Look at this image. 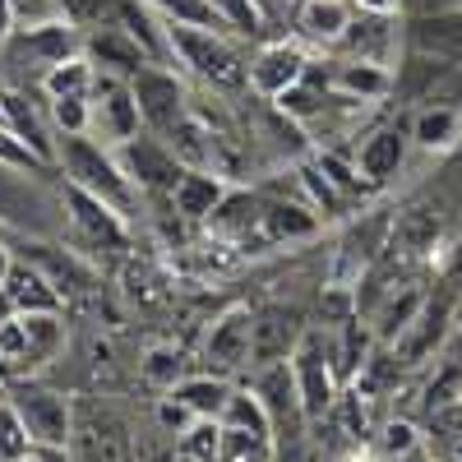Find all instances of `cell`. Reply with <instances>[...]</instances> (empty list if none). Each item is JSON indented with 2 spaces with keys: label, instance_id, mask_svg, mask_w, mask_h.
I'll use <instances>...</instances> for the list:
<instances>
[{
  "label": "cell",
  "instance_id": "1",
  "mask_svg": "<svg viewBox=\"0 0 462 462\" xmlns=\"http://www.w3.org/2000/svg\"><path fill=\"white\" fill-rule=\"evenodd\" d=\"M56 162H60V171L69 176L65 185L88 189V195H97L102 204H111L116 213H125V217L134 213V204H139L134 180L125 176L121 162H116V152L102 148L93 134H69V139H60Z\"/></svg>",
  "mask_w": 462,
  "mask_h": 462
},
{
  "label": "cell",
  "instance_id": "2",
  "mask_svg": "<svg viewBox=\"0 0 462 462\" xmlns=\"http://www.w3.org/2000/svg\"><path fill=\"white\" fill-rule=\"evenodd\" d=\"M167 23V47H171V60L185 65L199 84L208 88H241L250 84V65L236 56V47L222 37V28H199V23H176V19H162Z\"/></svg>",
  "mask_w": 462,
  "mask_h": 462
},
{
  "label": "cell",
  "instance_id": "3",
  "mask_svg": "<svg viewBox=\"0 0 462 462\" xmlns=\"http://www.w3.org/2000/svg\"><path fill=\"white\" fill-rule=\"evenodd\" d=\"M291 379H296V393H300V407H305V420H324L342 393V379L333 370V337L319 333V328H305L300 346L291 352Z\"/></svg>",
  "mask_w": 462,
  "mask_h": 462
},
{
  "label": "cell",
  "instance_id": "4",
  "mask_svg": "<svg viewBox=\"0 0 462 462\" xmlns=\"http://www.w3.org/2000/svg\"><path fill=\"white\" fill-rule=\"evenodd\" d=\"M65 346L60 315H14L0 324V379L42 370Z\"/></svg>",
  "mask_w": 462,
  "mask_h": 462
},
{
  "label": "cell",
  "instance_id": "5",
  "mask_svg": "<svg viewBox=\"0 0 462 462\" xmlns=\"http://www.w3.org/2000/svg\"><path fill=\"white\" fill-rule=\"evenodd\" d=\"M111 152H116V162L125 167V176L134 180V189H139V195H148V199H171V189L189 171L176 158V148L167 139H158V134H134L130 143L111 148Z\"/></svg>",
  "mask_w": 462,
  "mask_h": 462
},
{
  "label": "cell",
  "instance_id": "6",
  "mask_svg": "<svg viewBox=\"0 0 462 462\" xmlns=\"http://www.w3.org/2000/svg\"><path fill=\"white\" fill-rule=\"evenodd\" d=\"M88 106H93V139L102 148H121L130 143L134 134H143V111L134 102V88L130 79H121V74H106L97 69V84L88 93Z\"/></svg>",
  "mask_w": 462,
  "mask_h": 462
},
{
  "label": "cell",
  "instance_id": "7",
  "mask_svg": "<svg viewBox=\"0 0 462 462\" xmlns=\"http://www.w3.org/2000/svg\"><path fill=\"white\" fill-rule=\"evenodd\" d=\"M65 222H69V236L74 245H88V250H111L121 254L130 245V217L116 213L111 204H102L97 195L79 185H65Z\"/></svg>",
  "mask_w": 462,
  "mask_h": 462
},
{
  "label": "cell",
  "instance_id": "8",
  "mask_svg": "<svg viewBox=\"0 0 462 462\" xmlns=\"http://www.w3.org/2000/svg\"><path fill=\"white\" fill-rule=\"evenodd\" d=\"M130 88H134V102H139V111H143V130L148 134H158V139H167L180 121L195 106H189V93L180 88V79L167 69V65H143V69H134L130 74Z\"/></svg>",
  "mask_w": 462,
  "mask_h": 462
},
{
  "label": "cell",
  "instance_id": "9",
  "mask_svg": "<svg viewBox=\"0 0 462 462\" xmlns=\"http://www.w3.org/2000/svg\"><path fill=\"white\" fill-rule=\"evenodd\" d=\"M204 361L213 374H241L254 370V310L236 305L213 319L208 337H204Z\"/></svg>",
  "mask_w": 462,
  "mask_h": 462
},
{
  "label": "cell",
  "instance_id": "10",
  "mask_svg": "<svg viewBox=\"0 0 462 462\" xmlns=\"http://www.w3.org/2000/svg\"><path fill=\"white\" fill-rule=\"evenodd\" d=\"M10 402L23 420V430L32 444H56L65 448L74 439V407L51 393V389H28V383H19V389H10Z\"/></svg>",
  "mask_w": 462,
  "mask_h": 462
},
{
  "label": "cell",
  "instance_id": "11",
  "mask_svg": "<svg viewBox=\"0 0 462 462\" xmlns=\"http://www.w3.org/2000/svg\"><path fill=\"white\" fill-rule=\"evenodd\" d=\"M259 226H263V199L250 189H226L222 204L204 217L208 241L231 245L236 254H254L259 250Z\"/></svg>",
  "mask_w": 462,
  "mask_h": 462
},
{
  "label": "cell",
  "instance_id": "12",
  "mask_svg": "<svg viewBox=\"0 0 462 462\" xmlns=\"http://www.w3.org/2000/svg\"><path fill=\"white\" fill-rule=\"evenodd\" d=\"M305 328L310 324H305L296 305H259L254 310V370L273 365V361H291Z\"/></svg>",
  "mask_w": 462,
  "mask_h": 462
},
{
  "label": "cell",
  "instance_id": "13",
  "mask_svg": "<svg viewBox=\"0 0 462 462\" xmlns=\"http://www.w3.org/2000/svg\"><path fill=\"white\" fill-rule=\"evenodd\" d=\"M305 69H310V60H305V51L296 42H268L250 60V88L268 102H278L287 88H296L305 79Z\"/></svg>",
  "mask_w": 462,
  "mask_h": 462
},
{
  "label": "cell",
  "instance_id": "14",
  "mask_svg": "<svg viewBox=\"0 0 462 462\" xmlns=\"http://www.w3.org/2000/svg\"><path fill=\"white\" fill-rule=\"evenodd\" d=\"M0 291L10 296L14 315H60V305H65V296L51 287V278L32 259H14Z\"/></svg>",
  "mask_w": 462,
  "mask_h": 462
},
{
  "label": "cell",
  "instance_id": "15",
  "mask_svg": "<svg viewBox=\"0 0 462 462\" xmlns=\"http://www.w3.org/2000/svg\"><path fill=\"white\" fill-rule=\"evenodd\" d=\"M10 42H14L23 56H32L37 65H47V69L84 51V37H79V23H74V19H51V23L19 28Z\"/></svg>",
  "mask_w": 462,
  "mask_h": 462
},
{
  "label": "cell",
  "instance_id": "16",
  "mask_svg": "<svg viewBox=\"0 0 462 462\" xmlns=\"http://www.w3.org/2000/svg\"><path fill=\"white\" fill-rule=\"evenodd\" d=\"M319 236V213L305 199H263V226H259V250L263 245H296Z\"/></svg>",
  "mask_w": 462,
  "mask_h": 462
},
{
  "label": "cell",
  "instance_id": "17",
  "mask_svg": "<svg viewBox=\"0 0 462 462\" xmlns=\"http://www.w3.org/2000/svg\"><path fill=\"white\" fill-rule=\"evenodd\" d=\"M84 51H88V60L97 65V69H106V74H121V79H130L134 69H143V65H152V56L134 42V37L121 28V23H97V32L84 42Z\"/></svg>",
  "mask_w": 462,
  "mask_h": 462
},
{
  "label": "cell",
  "instance_id": "18",
  "mask_svg": "<svg viewBox=\"0 0 462 462\" xmlns=\"http://www.w3.org/2000/svg\"><path fill=\"white\" fill-rule=\"evenodd\" d=\"M439 231H444V222H439L435 208L411 204V208H402V213L393 217V226H389V250H393L398 259H426V254H435V245H439Z\"/></svg>",
  "mask_w": 462,
  "mask_h": 462
},
{
  "label": "cell",
  "instance_id": "19",
  "mask_svg": "<svg viewBox=\"0 0 462 462\" xmlns=\"http://www.w3.org/2000/svg\"><path fill=\"white\" fill-rule=\"evenodd\" d=\"M328 88H333V97H346V102H379V97L393 93V74L379 60H352L346 56V60L333 65Z\"/></svg>",
  "mask_w": 462,
  "mask_h": 462
},
{
  "label": "cell",
  "instance_id": "20",
  "mask_svg": "<svg viewBox=\"0 0 462 462\" xmlns=\"http://www.w3.org/2000/svg\"><path fill=\"white\" fill-rule=\"evenodd\" d=\"M420 305H426V291L420 287H389L383 291V300L370 310V328H374V337L383 342V346H393L407 328H411V319L420 315Z\"/></svg>",
  "mask_w": 462,
  "mask_h": 462
},
{
  "label": "cell",
  "instance_id": "21",
  "mask_svg": "<svg viewBox=\"0 0 462 462\" xmlns=\"http://www.w3.org/2000/svg\"><path fill=\"white\" fill-rule=\"evenodd\" d=\"M222 195H226V180H222L217 171L189 167V171L180 176V185L171 189V208H176V217H185V222H204V217L222 204Z\"/></svg>",
  "mask_w": 462,
  "mask_h": 462
},
{
  "label": "cell",
  "instance_id": "22",
  "mask_svg": "<svg viewBox=\"0 0 462 462\" xmlns=\"http://www.w3.org/2000/svg\"><path fill=\"white\" fill-rule=\"evenodd\" d=\"M402 158H407V139H402L398 130H374V134L361 143V152H356V167H361V176L379 189V185H389V180L398 176Z\"/></svg>",
  "mask_w": 462,
  "mask_h": 462
},
{
  "label": "cell",
  "instance_id": "23",
  "mask_svg": "<svg viewBox=\"0 0 462 462\" xmlns=\"http://www.w3.org/2000/svg\"><path fill=\"white\" fill-rule=\"evenodd\" d=\"M32 250H37V268L51 278V287H56L65 300H79V296L93 291L97 278H93V268H88L79 254H69V250L60 254L56 245H32Z\"/></svg>",
  "mask_w": 462,
  "mask_h": 462
},
{
  "label": "cell",
  "instance_id": "24",
  "mask_svg": "<svg viewBox=\"0 0 462 462\" xmlns=\"http://www.w3.org/2000/svg\"><path fill=\"white\" fill-rule=\"evenodd\" d=\"M333 47H342L352 60H379L383 65V60H389V47H393L389 14H361V19H352Z\"/></svg>",
  "mask_w": 462,
  "mask_h": 462
},
{
  "label": "cell",
  "instance_id": "25",
  "mask_svg": "<svg viewBox=\"0 0 462 462\" xmlns=\"http://www.w3.org/2000/svg\"><path fill=\"white\" fill-rule=\"evenodd\" d=\"M0 222L42 226V199H37V189L23 180V171L10 167V162H0Z\"/></svg>",
  "mask_w": 462,
  "mask_h": 462
},
{
  "label": "cell",
  "instance_id": "26",
  "mask_svg": "<svg viewBox=\"0 0 462 462\" xmlns=\"http://www.w3.org/2000/svg\"><path fill=\"white\" fill-rule=\"evenodd\" d=\"M167 393H176L195 416H213V420H222V411H226V402H231V393H236V383H231L226 374H185L176 389H167Z\"/></svg>",
  "mask_w": 462,
  "mask_h": 462
},
{
  "label": "cell",
  "instance_id": "27",
  "mask_svg": "<svg viewBox=\"0 0 462 462\" xmlns=\"http://www.w3.org/2000/svg\"><path fill=\"white\" fill-rule=\"evenodd\" d=\"M444 319H448L444 305L426 300V305H420V315L411 319V328L393 342V356H402V365H420V361H426L435 346H439V337H444Z\"/></svg>",
  "mask_w": 462,
  "mask_h": 462
},
{
  "label": "cell",
  "instance_id": "28",
  "mask_svg": "<svg viewBox=\"0 0 462 462\" xmlns=\"http://www.w3.org/2000/svg\"><path fill=\"white\" fill-rule=\"evenodd\" d=\"M411 51L416 56H439L462 60V14H435L411 23Z\"/></svg>",
  "mask_w": 462,
  "mask_h": 462
},
{
  "label": "cell",
  "instance_id": "29",
  "mask_svg": "<svg viewBox=\"0 0 462 462\" xmlns=\"http://www.w3.org/2000/svg\"><path fill=\"white\" fill-rule=\"evenodd\" d=\"M352 23V5L346 0H300L296 5V28L310 42H337Z\"/></svg>",
  "mask_w": 462,
  "mask_h": 462
},
{
  "label": "cell",
  "instance_id": "30",
  "mask_svg": "<svg viewBox=\"0 0 462 462\" xmlns=\"http://www.w3.org/2000/svg\"><path fill=\"white\" fill-rule=\"evenodd\" d=\"M93 84H97V65L88 60V51L69 56V60H60V65H51V69H42V93H47V102H56V97H88Z\"/></svg>",
  "mask_w": 462,
  "mask_h": 462
},
{
  "label": "cell",
  "instance_id": "31",
  "mask_svg": "<svg viewBox=\"0 0 462 462\" xmlns=\"http://www.w3.org/2000/svg\"><path fill=\"white\" fill-rule=\"evenodd\" d=\"M222 426L226 430H245V435H263V439H273V416H268V407L259 402V393L250 389H236L222 411Z\"/></svg>",
  "mask_w": 462,
  "mask_h": 462
},
{
  "label": "cell",
  "instance_id": "32",
  "mask_svg": "<svg viewBox=\"0 0 462 462\" xmlns=\"http://www.w3.org/2000/svg\"><path fill=\"white\" fill-rule=\"evenodd\" d=\"M457 130H462V116H457V106H420L416 111V121H411V139L420 143V148H448L453 139H457Z\"/></svg>",
  "mask_w": 462,
  "mask_h": 462
},
{
  "label": "cell",
  "instance_id": "33",
  "mask_svg": "<svg viewBox=\"0 0 462 462\" xmlns=\"http://www.w3.org/2000/svg\"><path fill=\"white\" fill-rule=\"evenodd\" d=\"M296 176H300V189H305V204H310L319 217H342V213H346L352 195H342V189H337V185L324 176V167H319V162L300 167Z\"/></svg>",
  "mask_w": 462,
  "mask_h": 462
},
{
  "label": "cell",
  "instance_id": "34",
  "mask_svg": "<svg viewBox=\"0 0 462 462\" xmlns=\"http://www.w3.org/2000/svg\"><path fill=\"white\" fill-rule=\"evenodd\" d=\"M158 19H176V23H199V28H226L213 0H143Z\"/></svg>",
  "mask_w": 462,
  "mask_h": 462
},
{
  "label": "cell",
  "instance_id": "35",
  "mask_svg": "<svg viewBox=\"0 0 462 462\" xmlns=\"http://www.w3.org/2000/svg\"><path fill=\"white\" fill-rule=\"evenodd\" d=\"M416 448H420V430L411 426L407 416L383 420L379 435H374V453H379L383 462H398V457H407V453H416Z\"/></svg>",
  "mask_w": 462,
  "mask_h": 462
},
{
  "label": "cell",
  "instance_id": "36",
  "mask_svg": "<svg viewBox=\"0 0 462 462\" xmlns=\"http://www.w3.org/2000/svg\"><path fill=\"white\" fill-rule=\"evenodd\" d=\"M180 453L195 457V462H222V420L199 416L195 426L180 435Z\"/></svg>",
  "mask_w": 462,
  "mask_h": 462
},
{
  "label": "cell",
  "instance_id": "37",
  "mask_svg": "<svg viewBox=\"0 0 462 462\" xmlns=\"http://www.w3.org/2000/svg\"><path fill=\"white\" fill-rule=\"evenodd\" d=\"M47 106H51V130H56V139L88 134V130H93V106H88V97H56V102H47Z\"/></svg>",
  "mask_w": 462,
  "mask_h": 462
},
{
  "label": "cell",
  "instance_id": "38",
  "mask_svg": "<svg viewBox=\"0 0 462 462\" xmlns=\"http://www.w3.org/2000/svg\"><path fill=\"white\" fill-rule=\"evenodd\" d=\"M74 435H84L88 439V457L93 462H125V435H121V426H116L111 416H102V430L93 426V430H79L74 426Z\"/></svg>",
  "mask_w": 462,
  "mask_h": 462
},
{
  "label": "cell",
  "instance_id": "39",
  "mask_svg": "<svg viewBox=\"0 0 462 462\" xmlns=\"http://www.w3.org/2000/svg\"><path fill=\"white\" fill-rule=\"evenodd\" d=\"M28 430H23V420H19V411H14V402H10V393L0 398V462H19L23 453H28Z\"/></svg>",
  "mask_w": 462,
  "mask_h": 462
},
{
  "label": "cell",
  "instance_id": "40",
  "mask_svg": "<svg viewBox=\"0 0 462 462\" xmlns=\"http://www.w3.org/2000/svg\"><path fill=\"white\" fill-rule=\"evenodd\" d=\"M315 162L324 167V176H328V180H333V185L342 189V195H352V199H361V195H370V189H374V185H370V180L361 176V167H356V162H342L337 152H319Z\"/></svg>",
  "mask_w": 462,
  "mask_h": 462
},
{
  "label": "cell",
  "instance_id": "41",
  "mask_svg": "<svg viewBox=\"0 0 462 462\" xmlns=\"http://www.w3.org/2000/svg\"><path fill=\"white\" fill-rule=\"evenodd\" d=\"M143 374L158 383V389H176V383L185 379V356L176 352V346H152V352L143 356Z\"/></svg>",
  "mask_w": 462,
  "mask_h": 462
},
{
  "label": "cell",
  "instance_id": "42",
  "mask_svg": "<svg viewBox=\"0 0 462 462\" xmlns=\"http://www.w3.org/2000/svg\"><path fill=\"white\" fill-rule=\"evenodd\" d=\"M444 402H462V361H444V370L426 383V411Z\"/></svg>",
  "mask_w": 462,
  "mask_h": 462
},
{
  "label": "cell",
  "instance_id": "43",
  "mask_svg": "<svg viewBox=\"0 0 462 462\" xmlns=\"http://www.w3.org/2000/svg\"><path fill=\"white\" fill-rule=\"evenodd\" d=\"M0 162H10V167H19V171H47L51 162H42L37 152L10 130V125H0Z\"/></svg>",
  "mask_w": 462,
  "mask_h": 462
},
{
  "label": "cell",
  "instance_id": "44",
  "mask_svg": "<svg viewBox=\"0 0 462 462\" xmlns=\"http://www.w3.org/2000/svg\"><path fill=\"white\" fill-rule=\"evenodd\" d=\"M60 5H65V19H74L79 28H97V23H111L121 0H60Z\"/></svg>",
  "mask_w": 462,
  "mask_h": 462
},
{
  "label": "cell",
  "instance_id": "45",
  "mask_svg": "<svg viewBox=\"0 0 462 462\" xmlns=\"http://www.w3.org/2000/svg\"><path fill=\"white\" fill-rule=\"evenodd\" d=\"M158 420H162V430H171V435H185V430L195 426L199 416L189 411V407H185V402H180L176 393H167V398L158 402Z\"/></svg>",
  "mask_w": 462,
  "mask_h": 462
},
{
  "label": "cell",
  "instance_id": "46",
  "mask_svg": "<svg viewBox=\"0 0 462 462\" xmlns=\"http://www.w3.org/2000/svg\"><path fill=\"white\" fill-rule=\"evenodd\" d=\"M14 14H19L23 28H32V23L65 19V5H60V0H14Z\"/></svg>",
  "mask_w": 462,
  "mask_h": 462
},
{
  "label": "cell",
  "instance_id": "47",
  "mask_svg": "<svg viewBox=\"0 0 462 462\" xmlns=\"http://www.w3.org/2000/svg\"><path fill=\"white\" fill-rule=\"evenodd\" d=\"M383 226H389V217H383V213L370 217V222H365V236H383ZM356 245H361V231H356V241H346V245H342V250H346L342 259H356V263L365 268V263H370V250H356Z\"/></svg>",
  "mask_w": 462,
  "mask_h": 462
},
{
  "label": "cell",
  "instance_id": "48",
  "mask_svg": "<svg viewBox=\"0 0 462 462\" xmlns=\"http://www.w3.org/2000/svg\"><path fill=\"white\" fill-rule=\"evenodd\" d=\"M19 462H69V457H65V448H56V444H28V453H23Z\"/></svg>",
  "mask_w": 462,
  "mask_h": 462
},
{
  "label": "cell",
  "instance_id": "49",
  "mask_svg": "<svg viewBox=\"0 0 462 462\" xmlns=\"http://www.w3.org/2000/svg\"><path fill=\"white\" fill-rule=\"evenodd\" d=\"M14 32H19V14H14V0H0V47H5Z\"/></svg>",
  "mask_w": 462,
  "mask_h": 462
},
{
  "label": "cell",
  "instance_id": "50",
  "mask_svg": "<svg viewBox=\"0 0 462 462\" xmlns=\"http://www.w3.org/2000/svg\"><path fill=\"white\" fill-rule=\"evenodd\" d=\"M352 5H356L361 14H389V19H393V14L402 10V0H352Z\"/></svg>",
  "mask_w": 462,
  "mask_h": 462
},
{
  "label": "cell",
  "instance_id": "51",
  "mask_svg": "<svg viewBox=\"0 0 462 462\" xmlns=\"http://www.w3.org/2000/svg\"><path fill=\"white\" fill-rule=\"evenodd\" d=\"M10 263H14L10 245H0V287H5V273H10Z\"/></svg>",
  "mask_w": 462,
  "mask_h": 462
},
{
  "label": "cell",
  "instance_id": "52",
  "mask_svg": "<svg viewBox=\"0 0 462 462\" xmlns=\"http://www.w3.org/2000/svg\"><path fill=\"white\" fill-rule=\"evenodd\" d=\"M254 5H259V14L268 19V14H278V5H282V0H254Z\"/></svg>",
  "mask_w": 462,
  "mask_h": 462
},
{
  "label": "cell",
  "instance_id": "53",
  "mask_svg": "<svg viewBox=\"0 0 462 462\" xmlns=\"http://www.w3.org/2000/svg\"><path fill=\"white\" fill-rule=\"evenodd\" d=\"M398 462H439V457H430V453H420V448H416V453H407V457H398Z\"/></svg>",
  "mask_w": 462,
  "mask_h": 462
},
{
  "label": "cell",
  "instance_id": "54",
  "mask_svg": "<svg viewBox=\"0 0 462 462\" xmlns=\"http://www.w3.org/2000/svg\"><path fill=\"white\" fill-rule=\"evenodd\" d=\"M0 125H10V111H5V93H0Z\"/></svg>",
  "mask_w": 462,
  "mask_h": 462
},
{
  "label": "cell",
  "instance_id": "55",
  "mask_svg": "<svg viewBox=\"0 0 462 462\" xmlns=\"http://www.w3.org/2000/svg\"><path fill=\"white\" fill-rule=\"evenodd\" d=\"M176 462H195V457H185V453H176Z\"/></svg>",
  "mask_w": 462,
  "mask_h": 462
},
{
  "label": "cell",
  "instance_id": "56",
  "mask_svg": "<svg viewBox=\"0 0 462 462\" xmlns=\"http://www.w3.org/2000/svg\"><path fill=\"white\" fill-rule=\"evenodd\" d=\"M0 398H5V383H0Z\"/></svg>",
  "mask_w": 462,
  "mask_h": 462
}]
</instances>
